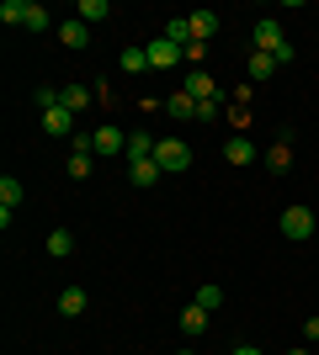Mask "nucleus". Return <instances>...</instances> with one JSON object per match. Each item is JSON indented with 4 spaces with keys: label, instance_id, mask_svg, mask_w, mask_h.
Instances as JSON below:
<instances>
[{
    "label": "nucleus",
    "instance_id": "2",
    "mask_svg": "<svg viewBox=\"0 0 319 355\" xmlns=\"http://www.w3.org/2000/svg\"><path fill=\"white\" fill-rule=\"evenodd\" d=\"M277 228H282V239L304 244L309 234H319V212H309V207H288L282 218H277Z\"/></svg>",
    "mask_w": 319,
    "mask_h": 355
},
{
    "label": "nucleus",
    "instance_id": "8",
    "mask_svg": "<svg viewBox=\"0 0 319 355\" xmlns=\"http://www.w3.org/2000/svg\"><path fill=\"white\" fill-rule=\"evenodd\" d=\"M181 90H186V96H197V101H218V96H224V90L213 85V74H208V69H186Z\"/></svg>",
    "mask_w": 319,
    "mask_h": 355
},
{
    "label": "nucleus",
    "instance_id": "7",
    "mask_svg": "<svg viewBox=\"0 0 319 355\" xmlns=\"http://www.w3.org/2000/svg\"><path fill=\"white\" fill-rule=\"evenodd\" d=\"M144 53H149V69H176V64L186 59L176 43H165V37H154V43H144Z\"/></svg>",
    "mask_w": 319,
    "mask_h": 355
},
{
    "label": "nucleus",
    "instance_id": "16",
    "mask_svg": "<svg viewBox=\"0 0 319 355\" xmlns=\"http://www.w3.org/2000/svg\"><path fill=\"white\" fill-rule=\"evenodd\" d=\"M85 302H91V297H85V286H64V292H59V313H64V318H80V313H85Z\"/></svg>",
    "mask_w": 319,
    "mask_h": 355
},
{
    "label": "nucleus",
    "instance_id": "33",
    "mask_svg": "<svg viewBox=\"0 0 319 355\" xmlns=\"http://www.w3.org/2000/svg\"><path fill=\"white\" fill-rule=\"evenodd\" d=\"M314 318H319V313H314Z\"/></svg>",
    "mask_w": 319,
    "mask_h": 355
},
{
    "label": "nucleus",
    "instance_id": "3",
    "mask_svg": "<svg viewBox=\"0 0 319 355\" xmlns=\"http://www.w3.org/2000/svg\"><path fill=\"white\" fill-rule=\"evenodd\" d=\"M154 164H160L165 175H181L186 164H192V148H186L181 138H160V144H154Z\"/></svg>",
    "mask_w": 319,
    "mask_h": 355
},
{
    "label": "nucleus",
    "instance_id": "1",
    "mask_svg": "<svg viewBox=\"0 0 319 355\" xmlns=\"http://www.w3.org/2000/svg\"><path fill=\"white\" fill-rule=\"evenodd\" d=\"M250 37H256V53H272L277 64H293V59H298V48L288 43V32H282V21H277V16H261Z\"/></svg>",
    "mask_w": 319,
    "mask_h": 355
},
{
    "label": "nucleus",
    "instance_id": "23",
    "mask_svg": "<svg viewBox=\"0 0 319 355\" xmlns=\"http://www.w3.org/2000/svg\"><path fill=\"white\" fill-rule=\"evenodd\" d=\"M181 329L192 334V340H197L202 329H208V308H197V302H192V308H181Z\"/></svg>",
    "mask_w": 319,
    "mask_h": 355
},
{
    "label": "nucleus",
    "instance_id": "22",
    "mask_svg": "<svg viewBox=\"0 0 319 355\" xmlns=\"http://www.w3.org/2000/svg\"><path fill=\"white\" fill-rule=\"evenodd\" d=\"M117 69H122V74H144V69H149V53H144V48H122Z\"/></svg>",
    "mask_w": 319,
    "mask_h": 355
},
{
    "label": "nucleus",
    "instance_id": "20",
    "mask_svg": "<svg viewBox=\"0 0 319 355\" xmlns=\"http://www.w3.org/2000/svg\"><path fill=\"white\" fill-rule=\"evenodd\" d=\"M48 254H54V260H69V254H75V234H69V228H54V234H48Z\"/></svg>",
    "mask_w": 319,
    "mask_h": 355
},
{
    "label": "nucleus",
    "instance_id": "21",
    "mask_svg": "<svg viewBox=\"0 0 319 355\" xmlns=\"http://www.w3.org/2000/svg\"><path fill=\"white\" fill-rule=\"evenodd\" d=\"M154 144H160V138H149L144 128H138V133H128V159H154Z\"/></svg>",
    "mask_w": 319,
    "mask_h": 355
},
{
    "label": "nucleus",
    "instance_id": "30",
    "mask_svg": "<svg viewBox=\"0 0 319 355\" xmlns=\"http://www.w3.org/2000/svg\"><path fill=\"white\" fill-rule=\"evenodd\" d=\"M234 355H261V350H256V345H234Z\"/></svg>",
    "mask_w": 319,
    "mask_h": 355
},
{
    "label": "nucleus",
    "instance_id": "5",
    "mask_svg": "<svg viewBox=\"0 0 319 355\" xmlns=\"http://www.w3.org/2000/svg\"><path fill=\"white\" fill-rule=\"evenodd\" d=\"M266 170H272V175H288V170H293V133H288V128H282L277 144L266 148Z\"/></svg>",
    "mask_w": 319,
    "mask_h": 355
},
{
    "label": "nucleus",
    "instance_id": "18",
    "mask_svg": "<svg viewBox=\"0 0 319 355\" xmlns=\"http://www.w3.org/2000/svg\"><path fill=\"white\" fill-rule=\"evenodd\" d=\"M75 16L85 21V27H101L106 16H112V6H106V0H80V6H75Z\"/></svg>",
    "mask_w": 319,
    "mask_h": 355
},
{
    "label": "nucleus",
    "instance_id": "9",
    "mask_svg": "<svg viewBox=\"0 0 319 355\" xmlns=\"http://www.w3.org/2000/svg\"><path fill=\"white\" fill-rule=\"evenodd\" d=\"M224 159L234 164V170H245V164H256V144H250L245 133H229L224 138Z\"/></svg>",
    "mask_w": 319,
    "mask_h": 355
},
{
    "label": "nucleus",
    "instance_id": "19",
    "mask_svg": "<svg viewBox=\"0 0 319 355\" xmlns=\"http://www.w3.org/2000/svg\"><path fill=\"white\" fill-rule=\"evenodd\" d=\"M160 37H165V43H176V48H181V53H186V43H192V21H186V16H170Z\"/></svg>",
    "mask_w": 319,
    "mask_h": 355
},
{
    "label": "nucleus",
    "instance_id": "4",
    "mask_svg": "<svg viewBox=\"0 0 319 355\" xmlns=\"http://www.w3.org/2000/svg\"><path fill=\"white\" fill-rule=\"evenodd\" d=\"M43 133L69 144V138H75V112H64V101H59V106H48V112H43Z\"/></svg>",
    "mask_w": 319,
    "mask_h": 355
},
{
    "label": "nucleus",
    "instance_id": "24",
    "mask_svg": "<svg viewBox=\"0 0 319 355\" xmlns=\"http://www.w3.org/2000/svg\"><path fill=\"white\" fill-rule=\"evenodd\" d=\"M0 207H22V180H16V175H0Z\"/></svg>",
    "mask_w": 319,
    "mask_h": 355
},
{
    "label": "nucleus",
    "instance_id": "15",
    "mask_svg": "<svg viewBox=\"0 0 319 355\" xmlns=\"http://www.w3.org/2000/svg\"><path fill=\"white\" fill-rule=\"evenodd\" d=\"M59 101H64V112H75V117H80V112H85L96 96H91V85H64V90H59Z\"/></svg>",
    "mask_w": 319,
    "mask_h": 355
},
{
    "label": "nucleus",
    "instance_id": "17",
    "mask_svg": "<svg viewBox=\"0 0 319 355\" xmlns=\"http://www.w3.org/2000/svg\"><path fill=\"white\" fill-rule=\"evenodd\" d=\"M27 16H32V0H0V21L6 27H27Z\"/></svg>",
    "mask_w": 319,
    "mask_h": 355
},
{
    "label": "nucleus",
    "instance_id": "31",
    "mask_svg": "<svg viewBox=\"0 0 319 355\" xmlns=\"http://www.w3.org/2000/svg\"><path fill=\"white\" fill-rule=\"evenodd\" d=\"M288 355H309V350H288Z\"/></svg>",
    "mask_w": 319,
    "mask_h": 355
},
{
    "label": "nucleus",
    "instance_id": "28",
    "mask_svg": "<svg viewBox=\"0 0 319 355\" xmlns=\"http://www.w3.org/2000/svg\"><path fill=\"white\" fill-rule=\"evenodd\" d=\"M48 106H59V90L43 85V90H38V112H48Z\"/></svg>",
    "mask_w": 319,
    "mask_h": 355
},
{
    "label": "nucleus",
    "instance_id": "6",
    "mask_svg": "<svg viewBox=\"0 0 319 355\" xmlns=\"http://www.w3.org/2000/svg\"><path fill=\"white\" fill-rule=\"evenodd\" d=\"M59 43L69 48V53H85V48H91V27H85L80 16H69V21H59Z\"/></svg>",
    "mask_w": 319,
    "mask_h": 355
},
{
    "label": "nucleus",
    "instance_id": "11",
    "mask_svg": "<svg viewBox=\"0 0 319 355\" xmlns=\"http://www.w3.org/2000/svg\"><path fill=\"white\" fill-rule=\"evenodd\" d=\"M186 21H192V43H213V37H218V27H224L213 11H192Z\"/></svg>",
    "mask_w": 319,
    "mask_h": 355
},
{
    "label": "nucleus",
    "instance_id": "25",
    "mask_svg": "<svg viewBox=\"0 0 319 355\" xmlns=\"http://www.w3.org/2000/svg\"><path fill=\"white\" fill-rule=\"evenodd\" d=\"M192 302H197V308H224V286H197V297H192Z\"/></svg>",
    "mask_w": 319,
    "mask_h": 355
},
{
    "label": "nucleus",
    "instance_id": "27",
    "mask_svg": "<svg viewBox=\"0 0 319 355\" xmlns=\"http://www.w3.org/2000/svg\"><path fill=\"white\" fill-rule=\"evenodd\" d=\"M224 101V96H218ZM218 101H197V122H218Z\"/></svg>",
    "mask_w": 319,
    "mask_h": 355
},
{
    "label": "nucleus",
    "instance_id": "13",
    "mask_svg": "<svg viewBox=\"0 0 319 355\" xmlns=\"http://www.w3.org/2000/svg\"><path fill=\"white\" fill-rule=\"evenodd\" d=\"M128 175H133V186H160L165 170H160L154 159H128Z\"/></svg>",
    "mask_w": 319,
    "mask_h": 355
},
{
    "label": "nucleus",
    "instance_id": "14",
    "mask_svg": "<svg viewBox=\"0 0 319 355\" xmlns=\"http://www.w3.org/2000/svg\"><path fill=\"white\" fill-rule=\"evenodd\" d=\"M165 112L176 122H192L197 117V96H186V90H176V96H165Z\"/></svg>",
    "mask_w": 319,
    "mask_h": 355
},
{
    "label": "nucleus",
    "instance_id": "10",
    "mask_svg": "<svg viewBox=\"0 0 319 355\" xmlns=\"http://www.w3.org/2000/svg\"><path fill=\"white\" fill-rule=\"evenodd\" d=\"M91 144H96V154H128V133H122V128H112V122H101V128H96Z\"/></svg>",
    "mask_w": 319,
    "mask_h": 355
},
{
    "label": "nucleus",
    "instance_id": "32",
    "mask_svg": "<svg viewBox=\"0 0 319 355\" xmlns=\"http://www.w3.org/2000/svg\"><path fill=\"white\" fill-rule=\"evenodd\" d=\"M181 355H197V350H181Z\"/></svg>",
    "mask_w": 319,
    "mask_h": 355
},
{
    "label": "nucleus",
    "instance_id": "26",
    "mask_svg": "<svg viewBox=\"0 0 319 355\" xmlns=\"http://www.w3.org/2000/svg\"><path fill=\"white\" fill-rule=\"evenodd\" d=\"M202 59H208V43H186V64H192V69H202Z\"/></svg>",
    "mask_w": 319,
    "mask_h": 355
},
{
    "label": "nucleus",
    "instance_id": "29",
    "mask_svg": "<svg viewBox=\"0 0 319 355\" xmlns=\"http://www.w3.org/2000/svg\"><path fill=\"white\" fill-rule=\"evenodd\" d=\"M304 334H309V345L319 340V318H309V324H304Z\"/></svg>",
    "mask_w": 319,
    "mask_h": 355
},
{
    "label": "nucleus",
    "instance_id": "12",
    "mask_svg": "<svg viewBox=\"0 0 319 355\" xmlns=\"http://www.w3.org/2000/svg\"><path fill=\"white\" fill-rule=\"evenodd\" d=\"M277 69H282V64H277L272 53H250V64H245V80H250V85H261V80H272Z\"/></svg>",
    "mask_w": 319,
    "mask_h": 355
}]
</instances>
